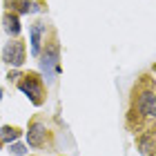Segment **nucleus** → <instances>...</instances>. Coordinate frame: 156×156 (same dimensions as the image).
<instances>
[{
	"mask_svg": "<svg viewBox=\"0 0 156 156\" xmlns=\"http://www.w3.org/2000/svg\"><path fill=\"white\" fill-rule=\"evenodd\" d=\"M18 89L23 91L34 105H42V103H45V85H42V78L36 72H29V74L20 76Z\"/></svg>",
	"mask_w": 156,
	"mask_h": 156,
	"instance_id": "1",
	"label": "nucleus"
},
{
	"mask_svg": "<svg viewBox=\"0 0 156 156\" xmlns=\"http://www.w3.org/2000/svg\"><path fill=\"white\" fill-rule=\"evenodd\" d=\"M58 60H60V47L51 42L45 51L40 54V72H42V80L47 83H54L56 80V74H58Z\"/></svg>",
	"mask_w": 156,
	"mask_h": 156,
	"instance_id": "2",
	"label": "nucleus"
},
{
	"mask_svg": "<svg viewBox=\"0 0 156 156\" xmlns=\"http://www.w3.org/2000/svg\"><path fill=\"white\" fill-rule=\"evenodd\" d=\"M27 58V47H25V40H18L13 38L9 40L7 45L2 47V62H7V65L11 67H20Z\"/></svg>",
	"mask_w": 156,
	"mask_h": 156,
	"instance_id": "3",
	"label": "nucleus"
},
{
	"mask_svg": "<svg viewBox=\"0 0 156 156\" xmlns=\"http://www.w3.org/2000/svg\"><path fill=\"white\" fill-rule=\"evenodd\" d=\"M45 140H47V127L40 120H34L27 129V143H29V147H42Z\"/></svg>",
	"mask_w": 156,
	"mask_h": 156,
	"instance_id": "4",
	"label": "nucleus"
},
{
	"mask_svg": "<svg viewBox=\"0 0 156 156\" xmlns=\"http://www.w3.org/2000/svg\"><path fill=\"white\" fill-rule=\"evenodd\" d=\"M7 9L13 11V13H38L42 11V7L34 0H5Z\"/></svg>",
	"mask_w": 156,
	"mask_h": 156,
	"instance_id": "5",
	"label": "nucleus"
},
{
	"mask_svg": "<svg viewBox=\"0 0 156 156\" xmlns=\"http://www.w3.org/2000/svg\"><path fill=\"white\" fill-rule=\"evenodd\" d=\"M47 31V25L45 23H34L29 27V42H31V54L34 56H40V45H42V36Z\"/></svg>",
	"mask_w": 156,
	"mask_h": 156,
	"instance_id": "6",
	"label": "nucleus"
},
{
	"mask_svg": "<svg viewBox=\"0 0 156 156\" xmlns=\"http://www.w3.org/2000/svg\"><path fill=\"white\" fill-rule=\"evenodd\" d=\"M136 107L143 116H156V94L154 91H143L138 96Z\"/></svg>",
	"mask_w": 156,
	"mask_h": 156,
	"instance_id": "7",
	"label": "nucleus"
},
{
	"mask_svg": "<svg viewBox=\"0 0 156 156\" xmlns=\"http://www.w3.org/2000/svg\"><path fill=\"white\" fill-rule=\"evenodd\" d=\"M2 29L9 34V36H18L20 34V18H18V13H13V11H5V16H2Z\"/></svg>",
	"mask_w": 156,
	"mask_h": 156,
	"instance_id": "8",
	"label": "nucleus"
},
{
	"mask_svg": "<svg viewBox=\"0 0 156 156\" xmlns=\"http://www.w3.org/2000/svg\"><path fill=\"white\" fill-rule=\"evenodd\" d=\"M20 138V129L16 125H5L2 129H0V143H13V140Z\"/></svg>",
	"mask_w": 156,
	"mask_h": 156,
	"instance_id": "9",
	"label": "nucleus"
},
{
	"mask_svg": "<svg viewBox=\"0 0 156 156\" xmlns=\"http://www.w3.org/2000/svg\"><path fill=\"white\" fill-rule=\"evenodd\" d=\"M138 150H140V154H143V156H150V154L156 150V140H154L152 136H140V138H138Z\"/></svg>",
	"mask_w": 156,
	"mask_h": 156,
	"instance_id": "10",
	"label": "nucleus"
},
{
	"mask_svg": "<svg viewBox=\"0 0 156 156\" xmlns=\"http://www.w3.org/2000/svg\"><path fill=\"white\" fill-rule=\"evenodd\" d=\"M9 152H11L13 156H25V154H27V147L20 145V143H13V145H9Z\"/></svg>",
	"mask_w": 156,
	"mask_h": 156,
	"instance_id": "11",
	"label": "nucleus"
},
{
	"mask_svg": "<svg viewBox=\"0 0 156 156\" xmlns=\"http://www.w3.org/2000/svg\"><path fill=\"white\" fill-rule=\"evenodd\" d=\"M0 98H2V89H0Z\"/></svg>",
	"mask_w": 156,
	"mask_h": 156,
	"instance_id": "12",
	"label": "nucleus"
},
{
	"mask_svg": "<svg viewBox=\"0 0 156 156\" xmlns=\"http://www.w3.org/2000/svg\"><path fill=\"white\" fill-rule=\"evenodd\" d=\"M0 147H2V143H0Z\"/></svg>",
	"mask_w": 156,
	"mask_h": 156,
	"instance_id": "13",
	"label": "nucleus"
},
{
	"mask_svg": "<svg viewBox=\"0 0 156 156\" xmlns=\"http://www.w3.org/2000/svg\"><path fill=\"white\" fill-rule=\"evenodd\" d=\"M34 2H36V0H34Z\"/></svg>",
	"mask_w": 156,
	"mask_h": 156,
	"instance_id": "14",
	"label": "nucleus"
}]
</instances>
